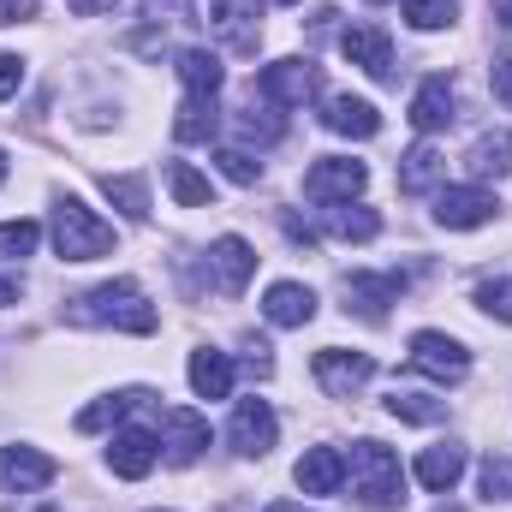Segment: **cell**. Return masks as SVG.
I'll return each instance as SVG.
<instances>
[{"label": "cell", "instance_id": "17", "mask_svg": "<svg viewBox=\"0 0 512 512\" xmlns=\"http://www.w3.org/2000/svg\"><path fill=\"white\" fill-rule=\"evenodd\" d=\"M155 459H161V447H155V435H149V429H120V435H114V447H108V465H114V477H126V483L149 477V471H155Z\"/></svg>", "mask_w": 512, "mask_h": 512}, {"label": "cell", "instance_id": "44", "mask_svg": "<svg viewBox=\"0 0 512 512\" xmlns=\"http://www.w3.org/2000/svg\"><path fill=\"white\" fill-rule=\"evenodd\" d=\"M262 512H304L298 501H274V507H262Z\"/></svg>", "mask_w": 512, "mask_h": 512}, {"label": "cell", "instance_id": "13", "mask_svg": "<svg viewBox=\"0 0 512 512\" xmlns=\"http://www.w3.org/2000/svg\"><path fill=\"white\" fill-rule=\"evenodd\" d=\"M209 274H215V286L233 298V292H245L256 274V251L239 239V233H227V239H215L209 245Z\"/></svg>", "mask_w": 512, "mask_h": 512}, {"label": "cell", "instance_id": "27", "mask_svg": "<svg viewBox=\"0 0 512 512\" xmlns=\"http://www.w3.org/2000/svg\"><path fill=\"white\" fill-rule=\"evenodd\" d=\"M465 167H471L477 179H489V173H512V131H489V137H477L471 155H465Z\"/></svg>", "mask_w": 512, "mask_h": 512}, {"label": "cell", "instance_id": "31", "mask_svg": "<svg viewBox=\"0 0 512 512\" xmlns=\"http://www.w3.org/2000/svg\"><path fill=\"white\" fill-rule=\"evenodd\" d=\"M387 411H393L399 423H423V429H429V423H441V417H447V399H429V393H399V387H393Z\"/></svg>", "mask_w": 512, "mask_h": 512}, {"label": "cell", "instance_id": "25", "mask_svg": "<svg viewBox=\"0 0 512 512\" xmlns=\"http://www.w3.org/2000/svg\"><path fill=\"white\" fill-rule=\"evenodd\" d=\"M441 173H447V161H441V149L435 143H417L411 155H405V167H399V191H429V185H441Z\"/></svg>", "mask_w": 512, "mask_h": 512}, {"label": "cell", "instance_id": "30", "mask_svg": "<svg viewBox=\"0 0 512 512\" xmlns=\"http://www.w3.org/2000/svg\"><path fill=\"white\" fill-rule=\"evenodd\" d=\"M167 191H173V203H185V209H209V179L191 167V161H167Z\"/></svg>", "mask_w": 512, "mask_h": 512}, {"label": "cell", "instance_id": "1", "mask_svg": "<svg viewBox=\"0 0 512 512\" xmlns=\"http://www.w3.org/2000/svg\"><path fill=\"white\" fill-rule=\"evenodd\" d=\"M72 322H102V328H126V334H155V304L143 298L137 280H108L96 292H84L72 304Z\"/></svg>", "mask_w": 512, "mask_h": 512}, {"label": "cell", "instance_id": "41", "mask_svg": "<svg viewBox=\"0 0 512 512\" xmlns=\"http://www.w3.org/2000/svg\"><path fill=\"white\" fill-rule=\"evenodd\" d=\"M24 298V274H0V310Z\"/></svg>", "mask_w": 512, "mask_h": 512}, {"label": "cell", "instance_id": "10", "mask_svg": "<svg viewBox=\"0 0 512 512\" xmlns=\"http://www.w3.org/2000/svg\"><path fill=\"white\" fill-rule=\"evenodd\" d=\"M209 18L233 54H256L262 42V0H209Z\"/></svg>", "mask_w": 512, "mask_h": 512}, {"label": "cell", "instance_id": "8", "mask_svg": "<svg viewBox=\"0 0 512 512\" xmlns=\"http://www.w3.org/2000/svg\"><path fill=\"white\" fill-rule=\"evenodd\" d=\"M495 191H483V185H441V197H435V221L447 227V233H471V227H483V221H495Z\"/></svg>", "mask_w": 512, "mask_h": 512}, {"label": "cell", "instance_id": "7", "mask_svg": "<svg viewBox=\"0 0 512 512\" xmlns=\"http://www.w3.org/2000/svg\"><path fill=\"white\" fill-rule=\"evenodd\" d=\"M227 441H233L239 459H262V453L280 441L274 405H268V399H239V405H233V423H227Z\"/></svg>", "mask_w": 512, "mask_h": 512}, {"label": "cell", "instance_id": "21", "mask_svg": "<svg viewBox=\"0 0 512 512\" xmlns=\"http://www.w3.org/2000/svg\"><path fill=\"white\" fill-rule=\"evenodd\" d=\"M459 477H465V447H459V441H435V447H423V459H417V483H423V489L447 495Z\"/></svg>", "mask_w": 512, "mask_h": 512}, {"label": "cell", "instance_id": "32", "mask_svg": "<svg viewBox=\"0 0 512 512\" xmlns=\"http://www.w3.org/2000/svg\"><path fill=\"white\" fill-rule=\"evenodd\" d=\"M36 245H42L36 221H0V262H24Z\"/></svg>", "mask_w": 512, "mask_h": 512}, {"label": "cell", "instance_id": "11", "mask_svg": "<svg viewBox=\"0 0 512 512\" xmlns=\"http://www.w3.org/2000/svg\"><path fill=\"white\" fill-rule=\"evenodd\" d=\"M370 376H376V358H370V352H340V346L316 352V382L328 387L334 399H352Z\"/></svg>", "mask_w": 512, "mask_h": 512}, {"label": "cell", "instance_id": "39", "mask_svg": "<svg viewBox=\"0 0 512 512\" xmlns=\"http://www.w3.org/2000/svg\"><path fill=\"white\" fill-rule=\"evenodd\" d=\"M489 84H495L501 108H512V60H495V66H489Z\"/></svg>", "mask_w": 512, "mask_h": 512}, {"label": "cell", "instance_id": "2", "mask_svg": "<svg viewBox=\"0 0 512 512\" xmlns=\"http://www.w3.org/2000/svg\"><path fill=\"white\" fill-rule=\"evenodd\" d=\"M346 477H352V495L364 507H399L405 501V471H399V453L382 441H352L346 453Z\"/></svg>", "mask_w": 512, "mask_h": 512}, {"label": "cell", "instance_id": "16", "mask_svg": "<svg viewBox=\"0 0 512 512\" xmlns=\"http://www.w3.org/2000/svg\"><path fill=\"white\" fill-rule=\"evenodd\" d=\"M262 316H268L274 328H304V322L316 316V292L298 286V280H274V286L262 292Z\"/></svg>", "mask_w": 512, "mask_h": 512}, {"label": "cell", "instance_id": "26", "mask_svg": "<svg viewBox=\"0 0 512 512\" xmlns=\"http://www.w3.org/2000/svg\"><path fill=\"white\" fill-rule=\"evenodd\" d=\"M322 221H328V233H334V239H358V245H370V239L382 233V215H376V209H364V203H358V209H352V203H340V209H328Z\"/></svg>", "mask_w": 512, "mask_h": 512}, {"label": "cell", "instance_id": "22", "mask_svg": "<svg viewBox=\"0 0 512 512\" xmlns=\"http://www.w3.org/2000/svg\"><path fill=\"white\" fill-rule=\"evenodd\" d=\"M191 387H197V399H227L233 393V358L215 346L191 352Z\"/></svg>", "mask_w": 512, "mask_h": 512}, {"label": "cell", "instance_id": "28", "mask_svg": "<svg viewBox=\"0 0 512 512\" xmlns=\"http://www.w3.org/2000/svg\"><path fill=\"white\" fill-rule=\"evenodd\" d=\"M173 131L185 137V143H209L215 131H221V114H215V96H185V108H179V120Z\"/></svg>", "mask_w": 512, "mask_h": 512}, {"label": "cell", "instance_id": "19", "mask_svg": "<svg viewBox=\"0 0 512 512\" xmlns=\"http://www.w3.org/2000/svg\"><path fill=\"white\" fill-rule=\"evenodd\" d=\"M322 126L340 131V137H376V131H382V114H376V102H364V96H328Z\"/></svg>", "mask_w": 512, "mask_h": 512}, {"label": "cell", "instance_id": "24", "mask_svg": "<svg viewBox=\"0 0 512 512\" xmlns=\"http://www.w3.org/2000/svg\"><path fill=\"white\" fill-rule=\"evenodd\" d=\"M137 405H149V393H143V387H126V393H108V399H96V405H84V411H78V429H84V435H96V429L120 423L126 411H137Z\"/></svg>", "mask_w": 512, "mask_h": 512}, {"label": "cell", "instance_id": "49", "mask_svg": "<svg viewBox=\"0 0 512 512\" xmlns=\"http://www.w3.org/2000/svg\"><path fill=\"white\" fill-rule=\"evenodd\" d=\"M376 6H382V0H376Z\"/></svg>", "mask_w": 512, "mask_h": 512}, {"label": "cell", "instance_id": "33", "mask_svg": "<svg viewBox=\"0 0 512 512\" xmlns=\"http://www.w3.org/2000/svg\"><path fill=\"white\" fill-rule=\"evenodd\" d=\"M405 18H411V30H441L459 18V0H405Z\"/></svg>", "mask_w": 512, "mask_h": 512}, {"label": "cell", "instance_id": "34", "mask_svg": "<svg viewBox=\"0 0 512 512\" xmlns=\"http://www.w3.org/2000/svg\"><path fill=\"white\" fill-rule=\"evenodd\" d=\"M215 161H221V173H227L233 185H256V179H262V161H251L245 149H215Z\"/></svg>", "mask_w": 512, "mask_h": 512}, {"label": "cell", "instance_id": "45", "mask_svg": "<svg viewBox=\"0 0 512 512\" xmlns=\"http://www.w3.org/2000/svg\"><path fill=\"white\" fill-rule=\"evenodd\" d=\"M0 179H6V149H0Z\"/></svg>", "mask_w": 512, "mask_h": 512}, {"label": "cell", "instance_id": "3", "mask_svg": "<svg viewBox=\"0 0 512 512\" xmlns=\"http://www.w3.org/2000/svg\"><path fill=\"white\" fill-rule=\"evenodd\" d=\"M54 251L66 256V262H96V256L114 251V227L96 221L78 197H60L54 203Z\"/></svg>", "mask_w": 512, "mask_h": 512}, {"label": "cell", "instance_id": "35", "mask_svg": "<svg viewBox=\"0 0 512 512\" xmlns=\"http://www.w3.org/2000/svg\"><path fill=\"white\" fill-rule=\"evenodd\" d=\"M477 304H483L495 322H512V280H483V286H477Z\"/></svg>", "mask_w": 512, "mask_h": 512}, {"label": "cell", "instance_id": "15", "mask_svg": "<svg viewBox=\"0 0 512 512\" xmlns=\"http://www.w3.org/2000/svg\"><path fill=\"white\" fill-rule=\"evenodd\" d=\"M340 54H346L352 66H364L370 78H387V72H393V36H387L382 24H352V30L340 36Z\"/></svg>", "mask_w": 512, "mask_h": 512}, {"label": "cell", "instance_id": "29", "mask_svg": "<svg viewBox=\"0 0 512 512\" xmlns=\"http://www.w3.org/2000/svg\"><path fill=\"white\" fill-rule=\"evenodd\" d=\"M102 197L120 203L126 221H149V185H143V179H131V173H102Z\"/></svg>", "mask_w": 512, "mask_h": 512}, {"label": "cell", "instance_id": "6", "mask_svg": "<svg viewBox=\"0 0 512 512\" xmlns=\"http://www.w3.org/2000/svg\"><path fill=\"white\" fill-rule=\"evenodd\" d=\"M411 370L417 376H435V382H465L471 376V352L453 334L423 328V334H411Z\"/></svg>", "mask_w": 512, "mask_h": 512}, {"label": "cell", "instance_id": "23", "mask_svg": "<svg viewBox=\"0 0 512 512\" xmlns=\"http://www.w3.org/2000/svg\"><path fill=\"white\" fill-rule=\"evenodd\" d=\"M221 54H209V48H185L179 54V84H185V96H221Z\"/></svg>", "mask_w": 512, "mask_h": 512}, {"label": "cell", "instance_id": "9", "mask_svg": "<svg viewBox=\"0 0 512 512\" xmlns=\"http://www.w3.org/2000/svg\"><path fill=\"white\" fill-rule=\"evenodd\" d=\"M60 477V465L36 447H0V495H36Z\"/></svg>", "mask_w": 512, "mask_h": 512}, {"label": "cell", "instance_id": "14", "mask_svg": "<svg viewBox=\"0 0 512 512\" xmlns=\"http://www.w3.org/2000/svg\"><path fill=\"white\" fill-rule=\"evenodd\" d=\"M399 292H405V274H346V310L370 322H382L387 304H399Z\"/></svg>", "mask_w": 512, "mask_h": 512}, {"label": "cell", "instance_id": "20", "mask_svg": "<svg viewBox=\"0 0 512 512\" xmlns=\"http://www.w3.org/2000/svg\"><path fill=\"white\" fill-rule=\"evenodd\" d=\"M411 126L423 131V137L453 126V84H447L441 72H435V78H423V90L411 96Z\"/></svg>", "mask_w": 512, "mask_h": 512}, {"label": "cell", "instance_id": "48", "mask_svg": "<svg viewBox=\"0 0 512 512\" xmlns=\"http://www.w3.org/2000/svg\"><path fill=\"white\" fill-rule=\"evenodd\" d=\"M280 6H292V0H280Z\"/></svg>", "mask_w": 512, "mask_h": 512}, {"label": "cell", "instance_id": "37", "mask_svg": "<svg viewBox=\"0 0 512 512\" xmlns=\"http://www.w3.org/2000/svg\"><path fill=\"white\" fill-rule=\"evenodd\" d=\"M239 137H251V143H274V137H280V120H268V114L245 108V114H239Z\"/></svg>", "mask_w": 512, "mask_h": 512}, {"label": "cell", "instance_id": "18", "mask_svg": "<svg viewBox=\"0 0 512 512\" xmlns=\"http://www.w3.org/2000/svg\"><path fill=\"white\" fill-rule=\"evenodd\" d=\"M292 477H298L304 495H340V483H346V453H340V447H310Z\"/></svg>", "mask_w": 512, "mask_h": 512}, {"label": "cell", "instance_id": "4", "mask_svg": "<svg viewBox=\"0 0 512 512\" xmlns=\"http://www.w3.org/2000/svg\"><path fill=\"white\" fill-rule=\"evenodd\" d=\"M256 90H262V102H274V108H304V102H316V90H322V66H316V60H298V54L268 60L262 78H256Z\"/></svg>", "mask_w": 512, "mask_h": 512}, {"label": "cell", "instance_id": "5", "mask_svg": "<svg viewBox=\"0 0 512 512\" xmlns=\"http://www.w3.org/2000/svg\"><path fill=\"white\" fill-rule=\"evenodd\" d=\"M364 185H370V167L352 161V155H322V161L304 173V197H310V203H352Z\"/></svg>", "mask_w": 512, "mask_h": 512}, {"label": "cell", "instance_id": "12", "mask_svg": "<svg viewBox=\"0 0 512 512\" xmlns=\"http://www.w3.org/2000/svg\"><path fill=\"white\" fill-rule=\"evenodd\" d=\"M209 447V423L197 417V411H161V453H167V465H197V453Z\"/></svg>", "mask_w": 512, "mask_h": 512}, {"label": "cell", "instance_id": "42", "mask_svg": "<svg viewBox=\"0 0 512 512\" xmlns=\"http://www.w3.org/2000/svg\"><path fill=\"white\" fill-rule=\"evenodd\" d=\"M78 18H102V12H114V0H66Z\"/></svg>", "mask_w": 512, "mask_h": 512}, {"label": "cell", "instance_id": "46", "mask_svg": "<svg viewBox=\"0 0 512 512\" xmlns=\"http://www.w3.org/2000/svg\"><path fill=\"white\" fill-rule=\"evenodd\" d=\"M435 512H465V507H435Z\"/></svg>", "mask_w": 512, "mask_h": 512}, {"label": "cell", "instance_id": "47", "mask_svg": "<svg viewBox=\"0 0 512 512\" xmlns=\"http://www.w3.org/2000/svg\"><path fill=\"white\" fill-rule=\"evenodd\" d=\"M30 512H60V507H30Z\"/></svg>", "mask_w": 512, "mask_h": 512}, {"label": "cell", "instance_id": "36", "mask_svg": "<svg viewBox=\"0 0 512 512\" xmlns=\"http://www.w3.org/2000/svg\"><path fill=\"white\" fill-rule=\"evenodd\" d=\"M483 501H512V459L483 465Z\"/></svg>", "mask_w": 512, "mask_h": 512}, {"label": "cell", "instance_id": "38", "mask_svg": "<svg viewBox=\"0 0 512 512\" xmlns=\"http://www.w3.org/2000/svg\"><path fill=\"white\" fill-rule=\"evenodd\" d=\"M18 84H24V60L0 54V96H18Z\"/></svg>", "mask_w": 512, "mask_h": 512}, {"label": "cell", "instance_id": "40", "mask_svg": "<svg viewBox=\"0 0 512 512\" xmlns=\"http://www.w3.org/2000/svg\"><path fill=\"white\" fill-rule=\"evenodd\" d=\"M36 18V0H0V24H24Z\"/></svg>", "mask_w": 512, "mask_h": 512}, {"label": "cell", "instance_id": "43", "mask_svg": "<svg viewBox=\"0 0 512 512\" xmlns=\"http://www.w3.org/2000/svg\"><path fill=\"white\" fill-rule=\"evenodd\" d=\"M495 18H501V24L512 30V0H501V6H495Z\"/></svg>", "mask_w": 512, "mask_h": 512}]
</instances>
